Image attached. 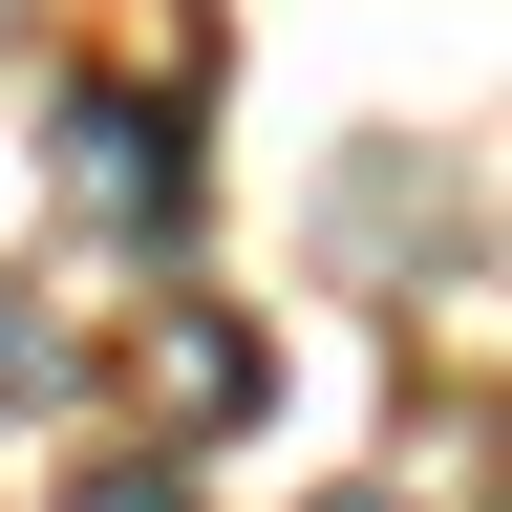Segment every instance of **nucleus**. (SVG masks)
Returning <instances> with one entry per match:
<instances>
[{
	"instance_id": "1",
	"label": "nucleus",
	"mask_w": 512,
	"mask_h": 512,
	"mask_svg": "<svg viewBox=\"0 0 512 512\" xmlns=\"http://www.w3.org/2000/svg\"><path fill=\"white\" fill-rule=\"evenodd\" d=\"M43 171H64V214H107L128 256H150V235H192V128H171V86H64Z\"/></svg>"
},
{
	"instance_id": "2",
	"label": "nucleus",
	"mask_w": 512,
	"mask_h": 512,
	"mask_svg": "<svg viewBox=\"0 0 512 512\" xmlns=\"http://www.w3.org/2000/svg\"><path fill=\"white\" fill-rule=\"evenodd\" d=\"M256 384H278V363H256V320H214V299H171V320H150V406L214 427V406H256Z\"/></svg>"
},
{
	"instance_id": "3",
	"label": "nucleus",
	"mask_w": 512,
	"mask_h": 512,
	"mask_svg": "<svg viewBox=\"0 0 512 512\" xmlns=\"http://www.w3.org/2000/svg\"><path fill=\"white\" fill-rule=\"evenodd\" d=\"M0 406H64V320H43L22 278H0Z\"/></svg>"
},
{
	"instance_id": "4",
	"label": "nucleus",
	"mask_w": 512,
	"mask_h": 512,
	"mask_svg": "<svg viewBox=\"0 0 512 512\" xmlns=\"http://www.w3.org/2000/svg\"><path fill=\"white\" fill-rule=\"evenodd\" d=\"M64 512H192V470H150V448H128V470H64Z\"/></svg>"
},
{
	"instance_id": "5",
	"label": "nucleus",
	"mask_w": 512,
	"mask_h": 512,
	"mask_svg": "<svg viewBox=\"0 0 512 512\" xmlns=\"http://www.w3.org/2000/svg\"><path fill=\"white\" fill-rule=\"evenodd\" d=\"M320 512H406V491H320Z\"/></svg>"
}]
</instances>
